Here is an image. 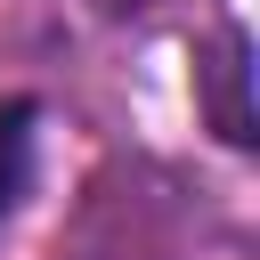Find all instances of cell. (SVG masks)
I'll return each mask as SVG.
<instances>
[{"label":"cell","instance_id":"2","mask_svg":"<svg viewBox=\"0 0 260 260\" xmlns=\"http://www.w3.org/2000/svg\"><path fill=\"white\" fill-rule=\"evenodd\" d=\"M24 154H32V106H8V114H0V211H8L16 187H24Z\"/></svg>","mask_w":260,"mask_h":260},{"label":"cell","instance_id":"1","mask_svg":"<svg viewBox=\"0 0 260 260\" xmlns=\"http://www.w3.org/2000/svg\"><path fill=\"white\" fill-rule=\"evenodd\" d=\"M203 98H211V130L228 146H252V106H244V32H219L211 65H195Z\"/></svg>","mask_w":260,"mask_h":260}]
</instances>
